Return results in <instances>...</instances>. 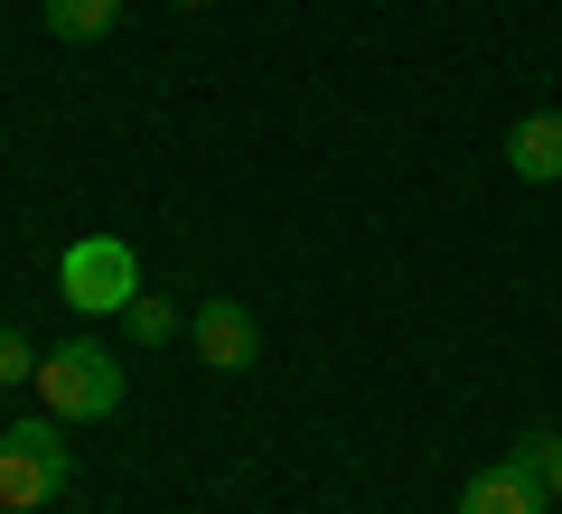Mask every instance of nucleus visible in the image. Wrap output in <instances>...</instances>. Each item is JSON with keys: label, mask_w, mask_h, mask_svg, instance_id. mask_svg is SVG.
<instances>
[{"label": "nucleus", "mask_w": 562, "mask_h": 514, "mask_svg": "<svg viewBox=\"0 0 562 514\" xmlns=\"http://www.w3.org/2000/svg\"><path fill=\"white\" fill-rule=\"evenodd\" d=\"M66 477H76V449H66V421H57V412L10 421V431H0V505H10V514L57 505Z\"/></svg>", "instance_id": "f257e3e1"}, {"label": "nucleus", "mask_w": 562, "mask_h": 514, "mask_svg": "<svg viewBox=\"0 0 562 514\" xmlns=\"http://www.w3.org/2000/svg\"><path fill=\"white\" fill-rule=\"evenodd\" d=\"M38 402L57 421L122 412V356H113V346H94V336H66L57 356H38Z\"/></svg>", "instance_id": "f03ea898"}, {"label": "nucleus", "mask_w": 562, "mask_h": 514, "mask_svg": "<svg viewBox=\"0 0 562 514\" xmlns=\"http://www.w3.org/2000/svg\"><path fill=\"white\" fill-rule=\"evenodd\" d=\"M57 299H66V309H85V318H122L140 299V253L122 235L66 243V253H57Z\"/></svg>", "instance_id": "7ed1b4c3"}, {"label": "nucleus", "mask_w": 562, "mask_h": 514, "mask_svg": "<svg viewBox=\"0 0 562 514\" xmlns=\"http://www.w3.org/2000/svg\"><path fill=\"white\" fill-rule=\"evenodd\" d=\"M188 346L206 356V375H244V365L262 356V328H254L244 299H198V309H188Z\"/></svg>", "instance_id": "20e7f679"}, {"label": "nucleus", "mask_w": 562, "mask_h": 514, "mask_svg": "<svg viewBox=\"0 0 562 514\" xmlns=\"http://www.w3.org/2000/svg\"><path fill=\"white\" fill-rule=\"evenodd\" d=\"M553 495H543V477H525L516 458H497V468H479L460 487V514H543Z\"/></svg>", "instance_id": "39448f33"}, {"label": "nucleus", "mask_w": 562, "mask_h": 514, "mask_svg": "<svg viewBox=\"0 0 562 514\" xmlns=\"http://www.w3.org/2000/svg\"><path fill=\"white\" fill-rule=\"evenodd\" d=\"M506 169H516L525 187H553L562 179V113H525L516 132H506Z\"/></svg>", "instance_id": "423d86ee"}, {"label": "nucleus", "mask_w": 562, "mask_h": 514, "mask_svg": "<svg viewBox=\"0 0 562 514\" xmlns=\"http://www.w3.org/2000/svg\"><path fill=\"white\" fill-rule=\"evenodd\" d=\"M47 28H57L66 47H94L122 28V0H47Z\"/></svg>", "instance_id": "0eeeda50"}, {"label": "nucleus", "mask_w": 562, "mask_h": 514, "mask_svg": "<svg viewBox=\"0 0 562 514\" xmlns=\"http://www.w3.org/2000/svg\"><path fill=\"white\" fill-rule=\"evenodd\" d=\"M122 328H132V346H169V336H179V328H188V318H179V309H169V299H150V290H140V299H132V309H122Z\"/></svg>", "instance_id": "6e6552de"}, {"label": "nucleus", "mask_w": 562, "mask_h": 514, "mask_svg": "<svg viewBox=\"0 0 562 514\" xmlns=\"http://www.w3.org/2000/svg\"><path fill=\"white\" fill-rule=\"evenodd\" d=\"M516 468L543 477V495H562V431H525L516 439Z\"/></svg>", "instance_id": "1a4fd4ad"}, {"label": "nucleus", "mask_w": 562, "mask_h": 514, "mask_svg": "<svg viewBox=\"0 0 562 514\" xmlns=\"http://www.w3.org/2000/svg\"><path fill=\"white\" fill-rule=\"evenodd\" d=\"M0 384H38V346L20 328H0Z\"/></svg>", "instance_id": "9d476101"}, {"label": "nucleus", "mask_w": 562, "mask_h": 514, "mask_svg": "<svg viewBox=\"0 0 562 514\" xmlns=\"http://www.w3.org/2000/svg\"><path fill=\"white\" fill-rule=\"evenodd\" d=\"M179 10H206V0H179Z\"/></svg>", "instance_id": "9b49d317"}, {"label": "nucleus", "mask_w": 562, "mask_h": 514, "mask_svg": "<svg viewBox=\"0 0 562 514\" xmlns=\"http://www.w3.org/2000/svg\"><path fill=\"white\" fill-rule=\"evenodd\" d=\"M0 514H10V505H0Z\"/></svg>", "instance_id": "f8f14e48"}]
</instances>
